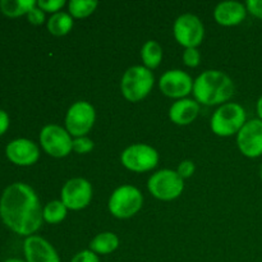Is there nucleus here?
<instances>
[{"label":"nucleus","instance_id":"nucleus-24","mask_svg":"<svg viewBox=\"0 0 262 262\" xmlns=\"http://www.w3.org/2000/svg\"><path fill=\"white\" fill-rule=\"evenodd\" d=\"M94 141L89 138L87 136L84 137H77L73 138V151L79 154V155H84L94 150Z\"/></svg>","mask_w":262,"mask_h":262},{"label":"nucleus","instance_id":"nucleus-30","mask_svg":"<svg viewBox=\"0 0 262 262\" xmlns=\"http://www.w3.org/2000/svg\"><path fill=\"white\" fill-rule=\"evenodd\" d=\"M246 8L250 14L262 20V0H248L246 3Z\"/></svg>","mask_w":262,"mask_h":262},{"label":"nucleus","instance_id":"nucleus-20","mask_svg":"<svg viewBox=\"0 0 262 262\" xmlns=\"http://www.w3.org/2000/svg\"><path fill=\"white\" fill-rule=\"evenodd\" d=\"M141 58H142L143 66L150 71L156 69L163 60V48L160 43L155 40L146 41L141 49Z\"/></svg>","mask_w":262,"mask_h":262},{"label":"nucleus","instance_id":"nucleus-34","mask_svg":"<svg viewBox=\"0 0 262 262\" xmlns=\"http://www.w3.org/2000/svg\"><path fill=\"white\" fill-rule=\"evenodd\" d=\"M260 179L262 182V163H261V166H260Z\"/></svg>","mask_w":262,"mask_h":262},{"label":"nucleus","instance_id":"nucleus-11","mask_svg":"<svg viewBox=\"0 0 262 262\" xmlns=\"http://www.w3.org/2000/svg\"><path fill=\"white\" fill-rule=\"evenodd\" d=\"M92 186L84 178H72L66 182L60 191V201L68 210L79 211L91 204L92 201Z\"/></svg>","mask_w":262,"mask_h":262},{"label":"nucleus","instance_id":"nucleus-27","mask_svg":"<svg viewBox=\"0 0 262 262\" xmlns=\"http://www.w3.org/2000/svg\"><path fill=\"white\" fill-rule=\"evenodd\" d=\"M194 170H196V165L192 160H183L179 163L178 168H177V173L181 177L182 179H188L191 178L194 174Z\"/></svg>","mask_w":262,"mask_h":262},{"label":"nucleus","instance_id":"nucleus-12","mask_svg":"<svg viewBox=\"0 0 262 262\" xmlns=\"http://www.w3.org/2000/svg\"><path fill=\"white\" fill-rule=\"evenodd\" d=\"M193 79L182 69L166 71L159 79V89L165 96L171 99H186L193 91Z\"/></svg>","mask_w":262,"mask_h":262},{"label":"nucleus","instance_id":"nucleus-14","mask_svg":"<svg viewBox=\"0 0 262 262\" xmlns=\"http://www.w3.org/2000/svg\"><path fill=\"white\" fill-rule=\"evenodd\" d=\"M8 160L18 166H31L40 159V150L33 141L28 138H17L10 141L5 148Z\"/></svg>","mask_w":262,"mask_h":262},{"label":"nucleus","instance_id":"nucleus-16","mask_svg":"<svg viewBox=\"0 0 262 262\" xmlns=\"http://www.w3.org/2000/svg\"><path fill=\"white\" fill-rule=\"evenodd\" d=\"M246 4L239 2H223L215 7L214 18L216 23L224 27L238 26L247 17Z\"/></svg>","mask_w":262,"mask_h":262},{"label":"nucleus","instance_id":"nucleus-17","mask_svg":"<svg viewBox=\"0 0 262 262\" xmlns=\"http://www.w3.org/2000/svg\"><path fill=\"white\" fill-rule=\"evenodd\" d=\"M200 113V104L193 99H181L173 102L169 109V119L177 125H188L196 120Z\"/></svg>","mask_w":262,"mask_h":262},{"label":"nucleus","instance_id":"nucleus-4","mask_svg":"<svg viewBox=\"0 0 262 262\" xmlns=\"http://www.w3.org/2000/svg\"><path fill=\"white\" fill-rule=\"evenodd\" d=\"M247 123V114L242 105L227 102L215 110L210 120V128L219 137H230L238 135Z\"/></svg>","mask_w":262,"mask_h":262},{"label":"nucleus","instance_id":"nucleus-23","mask_svg":"<svg viewBox=\"0 0 262 262\" xmlns=\"http://www.w3.org/2000/svg\"><path fill=\"white\" fill-rule=\"evenodd\" d=\"M99 3L95 0H72L68 3V13L77 19L90 17L96 10Z\"/></svg>","mask_w":262,"mask_h":262},{"label":"nucleus","instance_id":"nucleus-26","mask_svg":"<svg viewBox=\"0 0 262 262\" xmlns=\"http://www.w3.org/2000/svg\"><path fill=\"white\" fill-rule=\"evenodd\" d=\"M64 5H66L64 0H40V2H37V7L41 10L53 13V14L60 12V9H63Z\"/></svg>","mask_w":262,"mask_h":262},{"label":"nucleus","instance_id":"nucleus-19","mask_svg":"<svg viewBox=\"0 0 262 262\" xmlns=\"http://www.w3.org/2000/svg\"><path fill=\"white\" fill-rule=\"evenodd\" d=\"M73 17L67 12H59L51 15L48 20H46V27L48 31L54 36H66L73 28Z\"/></svg>","mask_w":262,"mask_h":262},{"label":"nucleus","instance_id":"nucleus-7","mask_svg":"<svg viewBox=\"0 0 262 262\" xmlns=\"http://www.w3.org/2000/svg\"><path fill=\"white\" fill-rule=\"evenodd\" d=\"M120 161L128 170L145 173L156 168L159 164V152L147 143H135L123 150Z\"/></svg>","mask_w":262,"mask_h":262},{"label":"nucleus","instance_id":"nucleus-3","mask_svg":"<svg viewBox=\"0 0 262 262\" xmlns=\"http://www.w3.org/2000/svg\"><path fill=\"white\" fill-rule=\"evenodd\" d=\"M155 77L145 66H133L124 72L120 81V91L125 100L138 102L152 91Z\"/></svg>","mask_w":262,"mask_h":262},{"label":"nucleus","instance_id":"nucleus-18","mask_svg":"<svg viewBox=\"0 0 262 262\" xmlns=\"http://www.w3.org/2000/svg\"><path fill=\"white\" fill-rule=\"evenodd\" d=\"M119 238L113 232H102L95 235L90 242V250L99 255H109L119 247Z\"/></svg>","mask_w":262,"mask_h":262},{"label":"nucleus","instance_id":"nucleus-28","mask_svg":"<svg viewBox=\"0 0 262 262\" xmlns=\"http://www.w3.org/2000/svg\"><path fill=\"white\" fill-rule=\"evenodd\" d=\"M71 262H100V258L96 253L92 252L89 248V250H83L81 252L76 253Z\"/></svg>","mask_w":262,"mask_h":262},{"label":"nucleus","instance_id":"nucleus-6","mask_svg":"<svg viewBox=\"0 0 262 262\" xmlns=\"http://www.w3.org/2000/svg\"><path fill=\"white\" fill-rule=\"evenodd\" d=\"M147 189L160 201H173L183 193L184 181L177 170L161 169L148 178Z\"/></svg>","mask_w":262,"mask_h":262},{"label":"nucleus","instance_id":"nucleus-5","mask_svg":"<svg viewBox=\"0 0 262 262\" xmlns=\"http://www.w3.org/2000/svg\"><path fill=\"white\" fill-rule=\"evenodd\" d=\"M143 206V196L140 189L130 184H123L114 189L107 202L110 214L117 219H130Z\"/></svg>","mask_w":262,"mask_h":262},{"label":"nucleus","instance_id":"nucleus-8","mask_svg":"<svg viewBox=\"0 0 262 262\" xmlns=\"http://www.w3.org/2000/svg\"><path fill=\"white\" fill-rule=\"evenodd\" d=\"M40 145L48 155L61 159L73 151V138L66 128L58 124H48L40 132Z\"/></svg>","mask_w":262,"mask_h":262},{"label":"nucleus","instance_id":"nucleus-1","mask_svg":"<svg viewBox=\"0 0 262 262\" xmlns=\"http://www.w3.org/2000/svg\"><path fill=\"white\" fill-rule=\"evenodd\" d=\"M0 217L12 232L30 237L42 225V207L35 189L22 182L10 184L0 197Z\"/></svg>","mask_w":262,"mask_h":262},{"label":"nucleus","instance_id":"nucleus-9","mask_svg":"<svg viewBox=\"0 0 262 262\" xmlns=\"http://www.w3.org/2000/svg\"><path fill=\"white\" fill-rule=\"evenodd\" d=\"M173 33L177 42L183 48H199L205 38V26L197 15L186 13L176 19Z\"/></svg>","mask_w":262,"mask_h":262},{"label":"nucleus","instance_id":"nucleus-32","mask_svg":"<svg viewBox=\"0 0 262 262\" xmlns=\"http://www.w3.org/2000/svg\"><path fill=\"white\" fill-rule=\"evenodd\" d=\"M256 112H257L258 119L262 120V96L257 100V104H256Z\"/></svg>","mask_w":262,"mask_h":262},{"label":"nucleus","instance_id":"nucleus-15","mask_svg":"<svg viewBox=\"0 0 262 262\" xmlns=\"http://www.w3.org/2000/svg\"><path fill=\"white\" fill-rule=\"evenodd\" d=\"M23 252L26 262H60V257L53 245L38 235L26 238Z\"/></svg>","mask_w":262,"mask_h":262},{"label":"nucleus","instance_id":"nucleus-25","mask_svg":"<svg viewBox=\"0 0 262 262\" xmlns=\"http://www.w3.org/2000/svg\"><path fill=\"white\" fill-rule=\"evenodd\" d=\"M183 63L189 68H196L201 63V54L199 49L191 48L183 51Z\"/></svg>","mask_w":262,"mask_h":262},{"label":"nucleus","instance_id":"nucleus-31","mask_svg":"<svg viewBox=\"0 0 262 262\" xmlns=\"http://www.w3.org/2000/svg\"><path fill=\"white\" fill-rule=\"evenodd\" d=\"M9 122L10 120L8 113L5 112V110L0 109V137L8 130V128H9Z\"/></svg>","mask_w":262,"mask_h":262},{"label":"nucleus","instance_id":"nucleus-33","mask_svg":"<svg viewBox=\"0 0 262 262\" xmlns=\"http://www.w3.org/2000/svg\"><path fill=\"white\" fill-rule=\"evenodd\" d=\"M4 262H26V261L19 260V258H9V260H5Z\"/></svg>","mask_w":262,"mask_h":262},{"label":"nucleus","instance_id":"nucleus-10","mask_svg":"<svg viewBox=\"0 0 262 262\" xmlns=\"http://www.w3.org/2000/svg\"><path fill=\"white\" fill-rule=\"evenodd\" d=\"M96 122L95 107L87 101H76L66 114V129L72 137H84Z\"/></svg>","mask_w":262,"mask_h":262},{"label":"nucleus","instance_id":"nucleus-22","mask_svg":"<svg viewBox=\"0 0 262 262\" xmlns=\"http://www.w3.org/2000/svg\"><path fill=\"white\" fill-rule=\"evenodd\" d=\"M68 214V209L60 200H53L48 202L42 209L43 220L49 224H59L63 222Z\"/></svg>","mask_w":262,"mask_h":262},{"label":"nucleus","instance_id":"nucleus-13","mask_svg":"<svg viewBox=\"0 0 262 262\" xmlns=\"http://www.w3.org/2000/svg\"><path fill=\"white\" fill-rule=\"evenodd\" d=\"M237 145L246 158L257 159L262 156V120H247L237 135Z\"/></svg>","mask_w":262,"mask_h":262},{"label":"nucleus","instance_id":"nucleus-21","mask_svg":"<svg viewBox=\"0 0 262 262\" xmlns=\"http://www.w3.org/2000/svg\"><path fill=\"white\" fill-rule=\"evenodd\" d=\"M36 5L37 2L35 0H2L0 10L7 17L17 18L20 15H27V13Z\"/></svg>","mask_w":262,"mask_h":262},{"label":"nucleus","instance_id":"nucleus-2","mask_svg":"<svg viewBox=\"0 0 262 262\" xmlns=\"http://www.w3.org/2000/svg\"><path fill=\"white\" fill-rule=\"evenodd\" d=\"M234 91V82L227 73L217 69H209L194 79L192 94L199 104L212 106L227 104Z\"/></svg>","mask_w":262,"mask_h":262},{"label":"nucleus","instance_id":"nucleus-29","mask_svg":"<svg viewBox=\"0 0 262 262\" xmlns=\"http://www.w3.org/2000/svg\"><path fill=\"white\" fill-rule=\"evenodd\" d=\"M27 19L31 25H35V26L42 25L46 19L45 12H43V10H41L40 8L36 5L35 8H32V9L27 13Z\"/></svg>","mask_w":262,"mask_h":262}]
</instances>
